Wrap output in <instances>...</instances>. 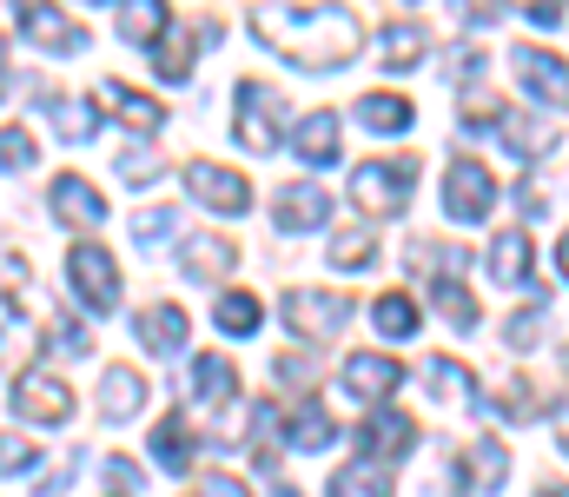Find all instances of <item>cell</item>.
Wrapping results in <instances>:
<instances>
[{
	"mask_svg": "<svg viewBox=\"0 0 569 497\" xmlns=\"http://www.w3.org/2000/svg\"><path fill=\"white\" fill-rule=\"evenodd\" d=\"M252 33L272 40L291 67H345L365 40L351 7H252Z\"/></svg>",
	"mask_w": 569,
	"mask_h": 497,
	"instance_id": "1",
	"label": "cell"
},
{
	"mask_svg": "<svg viewBox=\"0 0 569 497\" xmlns=\"http://www.w3.org/2000/svg\"><path fill=\"white\" fill-rule=\"evenodd\" d=\"M411 186H418V160H411V153H405V160H365L351 172V199H358L371 219H398L405 199H411Z\"/></svg>",
	"mask_w": 569,
	"mask_h": 497,
	"instance_id": "2",
	"label": "cell"
},
{
	"mask_svg": "<svg viewBox=\"0 0 569 497\" xmlns=\"http://www.w3.org/2000/svg\"><path fill=\"white\" fill-rule=\"evenodd\" d=\"M279 113H284V100L266 80H239V120H232V133H239L246 153H272V147H279L284 140Z\"/></svg>",
	"mask_w": 569,
	"mask_h": 497,
	"instance_id": "3",
	"label": "cell"
},
{
	"mask_svg": "<svg viewBox=\"0 0 569 497\" xmlns=\"http://www.w3.org/2000/svg\"><path fill=\"white\" fill-rule=\"evenodd\" d=\"M67 279H73V292L87 299V312H113V306H120V266H113V252L93 246V239H80V246L67 252Z\"/></svg>",
	"mask_w": 569,
	"mask_h": 497,
	"instance_id": "4",
	"label": "cell"
},
{
	"mask_svg": "<svg viewBox=\"0 0 569 497\" xmlns=\"http://www.w3.org/2000/svg\"><path fill=\"white\" fill-rule=\"evenodd\" d=\"M490 206H497V179L477 160H450V172H443V212L457 226H483Z\"/></svg>",
	"mask_w": 569,
	"mask_h": 497,
	"instance_id": "5",
	"label": "cell"
},
{
	"mask_svg": "<svg viewBox=\"0 0 569 497\" xmlns=\"http://www.w3.org/2000/svg\"><path fill=\"white\" fill-rule=\"evenodd\" d=\"M279 312H284V326L298 331V338H331V331L345 326L351 299H345V292H318V286H291Z\"/></svg>",
	"mask_w": 569,
	"mask_h": 497,
	"instance_id": "6",
	"label": "cell"
},
{
	"mask_svg": "<svg viewBox=\"0 0 569 497\" xmlns=\"http://www.w3.org/2000/svg\"><path fill=\"white\" fill-rule=\"evenodd\" d=\"M411 445H418V425H411L405 411H391V405H371V411H365V425H358L365 465H391V458H405Z\"/></svg>",
	"mask_w": 569,
	"mask_h": 497,
	"instance_id": "7",
	"label": "cell"
},
{
	"mask_svg": "<svg viewBox=\"0 0 569 497\" xmlns=\"http://www.w3.org/2000/svg\"><path fill=\"white\" fill-rule=\"evenodd\" d=\"M13 411L33 418V425H67V418H73V385L53 378V371H27V378L13 385Z\"/></svg>",
	"mask_w": 569,
	"mask_h": 497,
	"instance_id": "8",
	"label": "cell"
},
{
	"mask_svg": "<svg viewBox=\"0 0 569 497\" xmlns=\"http://www.w3.org/2000/svg\"><path fill=\"white\" fill-rule=\"evenodd\" d=\"M510 67H517V80H523L543 107H569V60H557L550 47H517Z\"/></svg>",
	"mask_w": 569,
	"mask_h": 497,
	"instance_id": "9",
	"label": "cell"
},
{
	"mask_svg": "<svg viewBox=\"0 0 569 497\" xmlns=\"http://www.w3.org/2000/svg\"><path fill=\"white\" fill-rule=\"evenodd\" d=\"M186 186H192V199H199V206H212V212H246V206H252V186H246L232 166L192 160V166H186Z\"/></svg>",
	"mask_w": 569,
	"mask_h": 497,
	"instance_id": "10",
	"label": "cell"
},
{
	"mask_svg": "<svg viewBox=\"0 0 569 497\" xmlns=\"http://www.w3.org/2000/svg\"><path fill=\"white\" fill-rule=\"evenodd\" d=\"M47 206L60 212V226H80V232L107 219V192H100L93 179H80V172H60L53 192H47Z\"/></svg>",
	"mask_w": 569,
	"mask_h": 497,
	"instance_id": "11",
	"label": "cell"
},
{
	"mask_svg": "<svg viewBox=\"0 0 569 497\" xmlns=\"http://www.w3.org/2000/svg\"><path fill=\"white\" fill-rule=\"evenodd\" d=\"M398 378H405V365L385 358V351H351V358H345V391L365 398V405H385V398L398 391Z\"/></svg>",
	"mask_w": 569,
	"mask_h": 497,
	"instance_id": "12",
	"label": "cell"
},
{
	"mask_svg": "<svg viewBox=\"0 0 569 497\" xmlns=\"http://www.w3.org/2000/svg\"><path fill=\"white\" fill-rule=\"evenodd\" d=\"M272 219H279L284 232H311V226H325L331 219V192L325 186H284V192H272Z\"/></svg>",
	"mask_w": 569,
	"mask_h": 497,
	"instance_id": "13",
	"label": "cell"
},
{
	"mask_svg": "<svg viewBox=\"0 0 569 497\" xmlns=\"http://www.w3.org/2000/svg\"><path fill=\"white\" fill-rule=\"evenodd\" d=\"M186 391H192V405H206V411L232 405V391H239V371H232V358H219V351L192 358V378H186Z\"/></svg>",
	"mask_w": 569,
	"mask_h": 497,
	"instance_id": "14",
	"label": "cell"
},
{
	"mask_svg": "<svg viewBox=\"0 0 569 497\" xmlns=\"http://www.w3.org/2000/svg\"><path fill=\"white\" fill-rule=\"evenodd\" d=\"M146 411V378L133 365H107V378H100V418H140Z\"/></svg>",
	"mask_w": 569,
	"mask_h": 497,
	"instance_id": "15",
	"label": "cell"
},
{
	"mask_svg": "<svg viewBox=\"0 0 569 497\" xmlns=\"http://www.w3.org/2000/svg\"><path fill=\"white\" fill-rule=\"evenodd\" d=\"M20 27H27L47 53H80V47H87V27L67 20V13H53V7H20Z\"/></svg>",
	"mask_w": 569,
	"mask_h": 497,
	"instance_id": "16",
	"label": "cell"
},
{
	"mask_svg": "<svg viewBox=\"0 0 569 497\" xmlns=\"http://www.w3.org/2000/svg\"><path fill=\"white\" fill-rule=\"evenodd\" d=\"M425 53H430V33L418 20H391V27L378 33V67H391V73H411Z\"/></svg>",
	"mask_w": 569,
	"mask_h": 497,
	"instance_id": "17",
	"label": "cell"
},
{
	"mask_svg": "<svg viewBox=\"0 0 569 497\" xmlns=\"http://www.w3.org/2000/svg\"><path fill=\"white\" fill-rule=\"evenodd\" d=\"M100 107H113V120H127L133 133H159L166 127V107L133 93V87H120V80H100Z\"/></svg>",
	"mask_w": 569,
	"mask_h": 497,
	"instance_id": "18",
	"label": "cell"
},
{
	"mask_svg": "<svg viewBox=\"0 0 569 497\" xmlns=\"http://www.w3.org/2000/svg\"><path fill=\"white\" fill-rule=\"evenodd\" d=\"M152 73H159L166 87L192 80V27H186V20H172V27L152 40Z\"/></svg>",
	"mask_w": 569,
	"mask_h": 497,
	"instance_id": "19",
	"label": "cell"
},
{
	"mask_svg": "<svg viewBox=\"0 0 569 497\" xmlns=\"http://www.w3.org/2000/svg\"><path fill=\"white\" fill-rule=\"evenodd\" d=\"M179 272H186V279H219V272H232V239L192 232V239L179 246Z\"/></svg>",
	"mask_w": 569,
	"mask_h": 497,
	"instance_id": "20",
	"label": "cell"
},
{
	"mask_svg": "<svg viewBox=\"0 0 569 497\" xmlns=\"http://www.w3.org/2000/svg\"><path fill=\"white\" fill-rule=\"evenodd\" d=\"M291 147H298L305 166H331L338 160V113H305L298 133H291Z\"/></svg>",
	"mask_w": 569,
	"mask_h": 497,
	"instance_id": "21",
	"label": "cell"
},
{
	"mask_svg": "<svg viewBox=\"0 0 569 497\" xmlns=\"http://www.w3.org/2000/svg\"><path fill=\"white\" fill-rule=\"evenodd\" d=\"M140 345L159 351V358L186 351V312H179V306H146L140 312Z\"/></svg>",
	"mask_w": 569,
	"mask_h": 497,
	"instance_id": "22",
	"label": "cell"
},
{
	"mask_svg": "<svg viewBox=\"0 0 569 497\" xmlns=\"http://www.w3.org/2000/svg\"><path fill=\"white\" fill-rule=\"evenodd\" d=\"M490 272H497L503 286H523V279H530V232H523V226H503V232L490 239Z\"/></svg>",
	"mask_w": 569,
	"mask_h": 497,
	"instance_id": "23",
	"label": "cell"
},
{
	"mask_svg": "<svg viewBox=\"0 0 569 497\" xmlns=\"http://www.w3.org/2000/svg\"><path fill=\"white\" fill-rule=\"evenodd\" d=\"M425 385L437 391V398H450V405H470V411L483 405V391L470 385V371H463L457 358H430V365H425Z\"/></svg>",
	"mask_w": 569,
	"mask_h": 497,
	"instance_id": "24",
	"label": "cell"
},
{
	"mask_svg": "<svg viewBox=\"0 0 569 497\" xmlns=\"http://www.w3.org/2000/svg\"><path fill=\"white\" fill-rule=\"evenodd\" d=\"M358 120L371 133H411V100L405 93H365L358 100Z\"/></svg>",
	"mask_w": 569,
	"mask_h": 497,
	"instance_id": "25",
	"label": "cell"
},
{
	"mask_svg": "<svg viewBox=\"0 0 569 497\" xmlns=\"http://www.w3.org/2000/svg\"><path fill=\"white\" fill-rule=\"evenodd\" d=\"M497 133L510 140V153H517V160H537V153H550V140H557L550 127H537L530 113H510V107L497 113Z\"/></svg>",
	"mask_w": 569,
	"mask_h": 497,
	"instance_id": "26",
	"label": "cell"
},
{
	"mask_svg": "<svg viewBox=\"0 0 569 497\" xmlns=\"http://www.w3.org/2000/svg\"><path fill=\"white\" fill-rule=\"evenodd\" d=\"M371 259H378V226H338L331 232V266L338 272H358Z\"/></svg>",
	"mask_w": 569,
	"mask_h": 497,
	"instance_id": "27",
	"label": "cell"
},
{
	"mask_svg": "<svg viewBox=\"0 0 569 497\" xmlns=\"http://www.w3.org/2000/svg\"><path fill=\"white\" fill-rule=\"evenodd\" d=\"M113 27H120L127 40H140V47H152V40H159V33L172 27V13H166L159 0H127V7L113 13Z\"/></svg>",
	"mask_w": 569,
	"mask_h": 497,
	"instance_id": "28",
	"label": "cell"
},
{
	"mask_svg": "<svg viewBox=\"0 0 569 497\" xmlns=\"http://www.w3.org/2000/svg\"><path fill=\"white\" fill-rule=\"evenodd\" d=\"M47 120H53V133H60L67 147H87V140L100 133V113H93L87 100H53V107H47Z\"/></svg>",
	"mask_w": 569,
	"mask_h": 497,
	"instance_id": "29",
	"label": "cell"
},
{
	"mask_svg": "<svg viewBox=\"0 0 569 497\" xmlns=\"http://www.w3.org/2000/svg\"><path fill=\"white\" fill-rule=\"evenodd\" d=\"M152 458H159L166 471H186V465H192V431H186V418H159V425H152Z\"/></svg>",
	"mask_w": 569,
	"mask_h": 497,
	"instance_id": "30",
	"label": "cell"
},
{
	"mask_svg": "<svg viewBox=\"0 0 569 497\" xmlns=\"http://www.w3.org/2000/svg\"><path fill=\"white\" fill-rule=\"evenodd\" d=\"M425 279H430V299L450 312V326H457V331H477V306H470V292L457 286V272H425Z\"/></svg>",
	"mask_w": 569,
	"mask_h": 497,
	"instance_id": "31",
	"label": "cell"
},
{
	"mask_svg": "<svg viewBox=\"0 0 569 497\" xmlns=\"http://www.w3.org/2000/svg\"><path fill=\"white\" fill-rule=\"evenodd\" d=\"M331 438H338L331 411H325V405H298V418H291V445H298V451H325Z\"/></svg>",
	"mask_w": 569,
	"mask_h": 497,
	"instance_id": "32",
	"label": "cell"
},
{
	"mask_svg": "<svg viewBox=\"0 0 569 497\" xmlns=\"http://www.w3.org/2000/svg\"><path fill=\"white\" fill-rule=\"evenodd\" d=\"M503 471H510V451H503L497 438H477V445H470V485L497 491V485H503Z\"/></svg>",
	"mask_w": 569,
	"mask_h": 497,
	"instance_id": "33",
	"label": "cell"
},
{
	"mask_svg": "<svg viewBox=\"0 0 569 497\" xmlns=\"http://www.w3.org/2000/svg\"><path fill=\"white\" fill-rule=\"evenodd\" d=\"M371 326L385 331V338H411V331H418V306H411L405 292H385V299L371 306Z\"/></svg>",
	"mask_w": 569,
	"mask_h": 497,
	"instance_id": "34",
	"label": "cell"
},
{
	"mask_svg": "<svg viewBox=\"0 0 569 497\" xmlns=\"http://www.w3.org/2000/svg\"><path fill=\"white\" fill-rule=\"evenodd\" d=\"M331 497H391V478H385V465H351L331 478Z\"/></svg>",
	"mask_w": 569,
	"mask_h": 497,
	"instance_id": "35",
	"label": "cell"
},
{
	"mask_svg": "<svg viewBox=\"0 0 569 497\" xmlns=\"http://www.w3.org/2000/svg\"><path fill=\"white\" fill-rule=\"evenodd\" d=\"M212 319L232 331V338H246V331H259V299H252V292H219Z\"/></svg>",
	"mask_w": 569,
	"mask_h": 497,
	"instance_id": "36",
	"label": "cell"
},
{
	"mask_svg": "<svg viewBox=\"0 0 569 497\" xmlns=\"http://www.w3.org/2000/svg\"><path fill=\"white\" fill-rule=\"evenodd\" d=\"M33 166V133L27 127H0V172H27Z\"/></svg>",
	"mask_w": 569,
	"mask_h": 497,
	"instance_id": "37",
	"label": "cell"
},
{
	"mask_svg": "<svg viewBox=\"0 0 569 497\" xmlns=\"http://www.w3.org/2000/svg\"><path fill=\"white\" fill-rule=\"evenodd\" d=\"M166 232H172V206H140V212H133V239H140V246H159Z\"/></svg>",
	"mask_w": 569,
	"mask_h": 497,
	"instance_id": "38",
	"label": "cell"
},
{
	"mask_svg": "<svg viewBox=\"0 0 569 497\" xmlns=\"http://www.w3.org/2000/svg\"><path fill=\"white\" fill-rule=\"evenodd\" d=\"M543 312H550V299H537V306H523V312H517V319L503 326V338H510L517 351H523V345H537V326H543Z\"/></svg>",
	"mask_w": 569,
	"mask_h": 497,
	"instance_id": "39",
	"label": "cell"
},
{
	"mask_svg": "<svg viewBox=\"0 0 569 497\" xmlns=\"http://www.w3.org/2000/svg\"><path fill=\"white\" fill-rule=\"evenodd\" d=\"M120 179H127V186H152V179H159V160H152L146 147H127V153H120Z\"/></svg>",
	"mask_w": 569,
	"mask_h": 497,
	"instance_id": "40",
	"label": "cell"
},
{
	"mask_svg": "<svg viewBox=\"0 0 569 497\" xmlns=\"http://www.w3.org/2000/svg\"><path fill=\"white\" fill-rule=\"evenodd\" d=\"M47 351H67V358H80V351H87V331H80V319H60V326H47Z\"/></svg>",
	"mask_w": 569,
	"mask_h": 497,
	"instance_id": "41",
	"label": "cell"
},
{
	"mask_svg": "<svg viewBox=\"0 0 569 497\" xmlns=\"http://www.w3.org/2000/svg\"><path fill=\"white\" fill-rule=\"evenodd\" d=\"M33 458H40V451H33L27 438H13V431H0V471H7V478H13V471H27Z\"/></svg>",
	"mask_w": 569,
	"mask_h": 497,
	"instance_id": "42",
	"label": "cell"
},
{
	"mask_svg": "<svg viewBox=\"0 0 569 497\" xmlns=\"http://www.w3.org/2000/svg\"><path fill=\"white\" fill-rule=\"evenodd\" d=\"M107 485L127 497L133 485H140V465H133V458H107Z\"/></svg>",
	"mask_w": 569,
	"mask_h": 497,
	"instance_id": "43",
	"label": "cell"
},
{
	"mask_svg": "<svg viewBox=\"0 0 569 497\" xmlns=\"http://www.w3.org/2000/svg\"><path fill=\"white\" fill-rule=\"evenodd\" d=\"M523 20H530V27H563V7L543 0V7H523Z\"/></svg>",
	"mask_w": 569,
	"mask_h": 497,
	"instance_id": "44",
	"label": "cell"
},
{
	"mask_svg": "<svg viewBox=\"0 0 569 497\" xmlns=\"http://www.w3.org/2000/svg\"><path fill=\"white\" fill-rule=\"evenodd\" d=\"M206 497H252L239 478H206Z\"/></svg>",
	"mask_w": 569,
	"mask_h": 497,
	"instance_id": "45",
	"label": "cell"
},
{
	"mask_svg": "<svg viewBox=\"0 0 569 497\" xmlns=\"http://www.w3.org/2000/svg\"><path fill=\"white\" fill-rule=\"evenodd\" d=\"M537 497H569V485H537Z\"/></svg>",
	"mask_w": 569,
	"mask_h": 497,
	"instance_id": "46",
	"label": "cell"
},
{
	"mask_svg": "<svg viewBox=\"0 0 569 497\" xmlns=\"http://www.w3.org/2000/svg\"><path fill=\"white\" fill-rule=\"evenodd\" d=\"M557 266H563V279H569V232H563V246H557Z\"/></svg>",
	"mask_w": 569,
	"mask_h": 497,
	"instance_id": "47",
	"label": "cell"
},
{
	"mask_svg": "<svg viewBox=\"0 0 569 497\" xmlns=\"http://www.w3.org/2000/svg\"><path fill=\"white\" fill-rule=\"evenodd\" d=\"M0 67H7V33H0Z\"/></svg>",
	"mask_w": 569,
	"mask_h": 497,
	"instance_id": "48",
	"label": "cell"
},
{
	"mask_svg": "<svg viewBox=\"0 0 569 497\" xmlns=\"http://www.w3.org/2000/svg\"><path fill=\"white\" fill-rule=\"evenodd\" d=\"M563 451H569V431H563Z\"/></svg>",
	"mask_w": 569,
	"mask_h": 497,
	"instance_id": "49",
	"label": "cell"
}]
</instances>
